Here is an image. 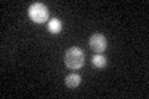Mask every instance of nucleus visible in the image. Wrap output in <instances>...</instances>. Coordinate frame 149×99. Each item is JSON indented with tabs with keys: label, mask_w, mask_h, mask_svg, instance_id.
I'll return each instance as SVG.
<instances>
[{
	"label": "nucleus",
	"mask_w": 149,
	"mask_h": 99,
	"mask_svg": "<svg viewBox=\"0 0 149 99\" xmlns=\"http://www.w3.org/2000/svg\"><path fill=\"white\" fill-rule=\"evenodd\" d=\"M92 64H93V67L102 69V68H104L107 66V58L104 57L103 55L97 53V55H95L92 57Z\"/></svg>",
	"instance_id": "nucleus-6"
},
{
	"label": "nucleus",
	"mask_w": 149,
	"mask_h": 99,
	"mask_svg": "<svg viewBox=\"0 0 149 99\" xmlns=\"http://www.w3.org/2000/svg\"><path fill=\"white\" fill-rule=\"evenodd\" d=\"M29 16L36 24H44L49 20V10L47 6L42 3H34L29 8Z\"/></svg>",
	"instance_id": "nucleus-2"
},
{
	"label": "nucleus",
	"mask_w": 149,
	"mask_h": 99,
	"mask_svg": "<svg viewBox=\"0 0 149 99\" xmlns=\"http://www.w3.org/2000/svg\"><path fill=\"white\" fill-rule=\"evenodd\" d=\"M90 47L96 53L104 52L107 48V39L102 34H95L90 37Z\"/></svg>",
	"instance_id": "nucleus-3"
},
{
	"label": "nucleus",
	"mask_w": 149,
	"mask_h": 99,
	"mask_svg": "<svg viewBox=\"0 0 149 99\" xmlns=\"http://www.w3.org/2000/svg\"><path fill=\"white\" fill-rule=\"evenodd\" d=\"M47 30H49L50 34H54V35L60 34L62 30V22L56 17L51 19V20L47 22Z\"/></svg>",
	"instance_id": "nucleus-4"
},
{
	"label": "nucleus",
	"mask_w": 149,
	"mask_h": 99,
	"mask_svg": "<svg viewBox=\"0 0 149 99\" xmlns=\"http://www.w3.org/2000/svg\"><path fill=\"white\" fill-rule=\"evenodd\" d=\"M85 63V53L80 47H71L65 53V64L70 69H80Z\"/></svg>",
	"instance_id": "nucleus-1"
},
{
	"label": "nucleus",
	"mask_w": 149,
	"mask_h": 99,
	"mask_svg": "<svg viewBox=\"0 0 149 99\" xmlns=\"http://www.w3.org/2000/svg\"><path fill=\"white\" fill-rule=\"evenodd\" d=\"M65 83L68 88H77L81 83V76L77 73H71L65 78Z\"/></svg>",
	"instance_id": "nucleus-5"
}]
</instances>
